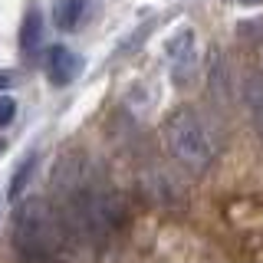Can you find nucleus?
I'll use <instances>...</instances> for the list:
<instances>
[{
	"label": "nucleus",
	"instance_id": "1a4fd4ad",
	"mask_svg": "<svg viewBox=\"0 0 263 263\" xmlns=\"http://www.w3.org/2000/svg\"><path fill=\"white\" fill-rule=\"evenodd\" d=\"M33 164H36V158H33V155H30V158H27V161H23V164H20V168H16V175H13V181H10V197H13V201H16V197H20V191H23V181H27V178H30V171H33Z\"/></svg>",
	"mask_w": 263,
	"mask_h": 263
},
{
	"label": "nucleus",
	"instance_id": "423d86ee",
	"mask_svg": "<svg viewBox=\"0 0 263 263\" xmlns=\"http://www.w3.org/2000/svg\"><path fill=\"white\" fill-rule=\"evenodd\" d=\"M191 33H187V43L184 49L181 46H171V72H175V82L178 86H187V82L194 79V69H197V56H194V49H191Z\"/></svg>",
	"mask_w": 263,
	"mask_h": 263
},
{
	"label": "nucleus",
	"instance_id": "0eeeda50",
	"mask_svg": "<svg viewBox=\"0 0 263 263\" xmlns=\"http://www.w3.org/2000/svg\"><path fill=\"white\" fill-rule=\"evenodd\" d=\"M40 40H43V13L36 7H30V13L23 16V27H20V46L23 53H36Z\"/></svg>",
	"mask_w": 263,
	"mask_h": 263
},
{
	"label": "nucleus",
	"instance_id": "f03ea898",
	"mask_svg": "<svg viewBox=\"0 0 263 263\" xmlns=\"http://www.w3.org/2000/svg\"><path fill=\"white\" fill-rule=\"evenodd\" d=\"M76 234L43 197H30L13 211L10 247L20 263H69L76 253Z\"/></svg>",
	"mask_w": 263,
	"mask_h": 263
},
{
	"label": "nucleus",
	"instance_id": "9b49d317",
	"mask_svg": "<svg viewBox=\"0 0 263 263\" xmlns=\"http://www.w3.org/2000/svg\"><path fill=\"white\" fill-rule=\"evenodd\" d=\"M10 82H13V76H10V72H0V89H7Z\"/></svg>",
	"mask_w": 263,
	"mask_h": 263
},
{
	"label": "nucleus",
	"instance_id": "7ed1b4c3",
	"mask_svg": "<svg viewBox=\"0 0 263 263\" xmlns=\"http://www.w3.org/2000/svg\"><path fill=\"white\" fill-rule=\"evenodd\" d=\"M164 142L171 158L191 175H204L220 152V135L214 122L197 109H178L171 115L164 122Z\"/></svg>",
	"mask_w": 263,
	"mask_h": 263
},
{
	"label": "nucleus",
	"instance_id": "6e6552de",
	"mask_svg": "<svg viewBox=\"0 0 263 263\" xmlns=\"http://www.w3.org/2000/svg\"><path fill=\"white\" fill-rule=\"evenodd\" d=\"M82 13H86V0H60L53 10V20L60 30H76Z\"/></svg>",
	"mask_w": 263,
	"mask_h": 263
},
{
	"label": "nucleus",
	"instance_id": "f257e3e1",
	"mask_svg": "<svg viewBox=\"0 0 263 263\" xmlns=\"http://www.w3.org/2000/svg\"><path fill=\"white\" fill-rule=\"evenodd\" d=\"M53 184L63 197V217L76 240L109 243L125 227V201L119 191L99 184L82 155H63L53 171Z\"/></svg>",
	"mask_w": 263,
	"mask_h": 263
},
{
	"label": "nucleus",
	"instance_id": "ddd939ff",
	"mask_svg": "<svg viewBox=\"0 0 263 263\" xmlns=\"http://www.w3.org/2000/svg\"><path fill=\"white\" fill-rule=\"evenodd\" d=\"M0 152H4V142H0Z\"/></svg>",
	"mask_w": 263,
	"mask_h": 263
},
{
	"label": "nucleus",
	"instance_id": "39448f33",
	"mask_svg": "<svg viewBox=\"0 0 263 263\" xmlns=\"http://www.w3.org/2000/svg\"><path fill=\"white\" fill-rule=\"evenodd\" d=\"M243 102H247V112H250V122L257 128V135L263 138V76L260 72H250L243 82Z\"/></svg>",
	"mask_w": 263,
	"mask_h": 263
},
{
	"label": "nucleus",
	"instance_id": "20e7f679",
	"mask_svg": "<svg viewBox=\"0 0 263 263\" xmlns=\"http://www.w3.org/2000/svg\"><path fill=\"white\" fill-rule=\"evenodd\" d=\"M46 76L53 86H69L72 79L79 76V69H82V63H79V56L72 53V49H66V46H53V49H46Z\"/></svg>",
	"mask_w": 263,
	"mask_h": 263
},
{
	"label": "nucleus",
	"instance_id": "f8f14e48",
	"mask_svg": "<svg viewBox=\"0 0 263 263\" xmlns=\"http://www.w3.org/2000/svg\"><path fill=\"white\" fill-rule=\"evenodd\" d=\"M240 4H247V7H257V4H263V0H240Z\"/></svg>",
	"mask_w": 263,
	"mask_h": 263
},
{
	"label": "nucleus",
	"instance_id": "9d476101",
	"mask_svg": "<svg viewBox=\"0 0 263 263\" xmlns=\"http://www.w3.org/2000/svg\"><path fill=\"white\" fill-rule=\"evenodd\" d=\"M13 115H16V102L10 96H0V128L4 125H10L13 122Z\"/></svg>",
	"mask_w": 263,
	"mask_h": 263
}]
</instances>
